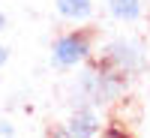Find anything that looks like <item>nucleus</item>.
Returning <instances> with one entry per match:
<instances>
[{
	"instance_id": "obj_11",
	"label": "nucleus",
	"mask_w": 150,
	"mask_h": 138,
	"mask_svg": "<svg viewBox=\"0 0 150 138\" xmlns=\"http://www.w3.org/2000/svg\"><path fill=\"white\" fill-rule=\"evenodd\" d=\"M147 63H150V60H147Z\"/></svg>"
},
{
	"instance_id": "obj_10",
	"label": "nucleus",
	"mask_w": 150,
	"mask_h": 138,
	"mask_svg": "<svg viewBox=\"0 0 150 138\" xmlns=\"http://www.w3.org/2000/svg\"><path fill=\"white\" fill-rule=\"evenodd\" d=\"M3 30H6V15L0 12V33H3Z\"/></svg>"
},
{
	"instance_id": "obj_4",
	"label": "nucleus",
	"mask_w": 150,
	"mask_h": 138,
	"mask_svg": "<svg viewBox=\"0 0 150 138\" xmlns=\"http://www.w3.org/2000/svg\"><path fill=\"white\" fill-rule=\"evenodd\" d=\"M102 114L96 111V105H81V108H75L69 120H66V132L69 138H93V135H102Z\"/></svg>"
},
{
	"instance_id": "obj_8",
	"label": "nucleus",
	"mask_w": 150,
	"mask_h": 138,
	"mask_svg": "<svg viewBox=\"0 0 150 138\" xmlns=\"http://www.w3.org/2000/svg\"><path fill=\"white\" fill-rule=\"evenodd\" d=\"M48 135H54V138H69L66 126H57V129H48Z\"/></svg>"
},
{
	"instance_id": "obj_1",
	"label": "nucleus",
	"mask_w": 150,
	"mask_h": 138,
	"mask_svg": "<svg viewBox=\"0 0 150 138\" xmlns=\"http://www.w3.org/2000/svg\"><path fill=\"white\" fill-rule=\"evenodd\" d=\"M126 78H129V75L111 69L105 60H99V63H90V66L81 69L78 90H81V96L90 105H111V102H117V99L123 96Z\"/></svg>"
},
{
	"instance_id": "obj_6",
	"label": "nucleus",
	"mask_w": 150,
	"mask_h": 138,
	"mask_svg": "<svg viewBox=\"0 0 150 138\" xmlns=\"http://www.w3.org/2000/svg\"><path fill=\"white\" fill-rule=\"evenodd\" d=\"M105 6H108V15L114 21H120V24H135L144 15L141 0H105Z\"/></svg>"
},
{
	"instance_id": "obj_3",
	"label": "nucleus",
	"mask_w": 150,
	"mask_h": 138,
	"mask_svg": "<svg viewBox=\"0 0 150 138\" xmlns=\"http://www.w3.org/2000/svg\"><path fill=\"white\" fill-rule=\"evenodd\" d=\"M102 60L117 69L123 75H135L147 66V54H144V45L138 39H129V36H117L102 48Z\"/></svg>"
},
{
	"instance_id": "obj_7",
	"label": "nucleus",
	"mask_w": 150,
	"mask_h": 138,
	"mask_svg": "<svg viewBox=\"0 0 150 138\" xmlns=\"http://www.w3.org/2000/svg\"><path fill=\"white\" fill-rule=\"evenodd\" d=\"M0 135H6V138H12V135H15V126H12L9 120H0Z\"/></svg>"
},
{
	"instance_id": "obj_2",
	"label": "nucleus",
	"mask_w": 150,
	"mask_h": 138,
	"mask_svg": "<svg viewBox=\"0 0 150 138\" xmlns=\"http://www.w3.org/2000/svg\"><path fill=\"white\" fill-rule=\"evenodd\" d=\"M93 54V39L87 30H66L51 45V63L57 69H78Z\"/></svg>"
},
{
	"instance_id": "obj_5",
	"label": "nucleus",
	"mask_w": 150,
	"mask_h": 138,
	"mask_svg": "<svg viewBox=\"0 0 150 138\" xmlns=\"http://www.w3.org/2000/svg\"><path fill=\"white\" fill-rule=\"evenodd\" d=\"M54 9L60 18L72 24H84L93 18V0H54Z\"/></svg>"
},
{
	"instance_id": "obj_9",
	"label": "nucleus",
	"mask_w": 150,
	"mask_h": 138,
	"mask_svg": "<svg viewBox=\"0 0 150 138\" xmlns=\"http://www.w3.org/2000/svg\"><path fill=\"white\" fill-rule=\"evenodd\" d=\"M6 60H9V48H6V45H0V66H3Z\"/></svg>"
}]
</instances>
